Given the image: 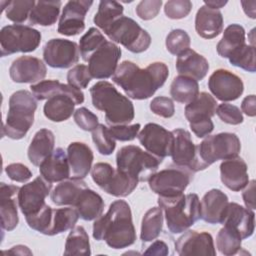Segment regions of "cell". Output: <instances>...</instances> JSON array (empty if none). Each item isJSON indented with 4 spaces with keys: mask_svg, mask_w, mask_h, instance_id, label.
Here are the masks:
<instances>
[{
    "mask_svg": "<svg viewBox=\"0 0 256 256\" xmlns=\"http://www.w3.org/2000/svg\"><path fill=\"white\" fill-rule=\"evenodd\" d=\"M169 70L163 62H153L141 69L131 61H123L116 69L112 80L128 97L134 100L148 99L164 85Z\"/></svg>",
    "mask_w": 256,
    "mask_h": 256,
    "instance_id": "6da1fadb",
    "label": "cell"
},
{
    "mask_svg": "<svg viewBox=\"0 0 256 256\" xmlns=\"http://www.w3.org/2000/svg\"><path fill=\"white\" fill-rule=\"evenodd\" d=\"M93 238L97 241L104 240L113 249H122L134 244L136 231L131 209L126 201H114L105 215L95 219Z\"/></svg>",
    "mask_w": 256,
    "mask_h": 256,
    "instance_id": "7a4b0ae2",
    "label": "cell"
},
{
    "mask_svg": "<svg viewBox=\"0 0 256 256\" xmlns=\"http://www.w3.org/2000/svg\"><path fill=\"white\" fill-rule=\"evenodd\" d=\"M94 108L105 112L106 123L110 126L126 125L132 122L135 116L131 100L122 95L107 81H99L90 88Z\"/></svg>",
    "mask_w": 256,
    "mask_h": 256,
    "instance_id": "3957f363",
    "label": "cell"
},
{
    "mask_svg": "<svg viewBox=\"0 0 256 256\" xmlns=\"http://www.w3.org/2000/svg\"><path fill=\"white\" fill-rule=\"evenodd\" d=\"M158 205L164 211L168 230L172 234L185 232L200 219V201L195 193L176 197H158Z\"/></svg>",
    "mask_w": 256,
    "mask_h": 256,
    "instance_id": "277c9868",
    "label": "cell"
},
{
    "mask_svg": "<svg viewBox=\"0 0 256 256\" xmlns=\"http://www.w3.org/2000/svg\"><path fill=\"white\" fill-rule=\"evenodd\" d=\"M37 99L27 90H18L9 98V108L2 134L13 140L22 139L34 122Z\"/></svg>",
    "mask_w": 256,
    "mask_h": 256,
    "instance_id": "5b68a950",
    "label": "cell"
},
{
    "mask_svg": "<svg viewBox=\"0 0 256 256\" xmlns=\"http://www.w3.org/2000/svg\"><path fill=\"white\" fill-rule=\"evenodd\" d=\"M162 160L135 145L122 147L116 155L117 169L138 182L148 181L157 172Z\"/></svg>",
    "mask_w": 256,
    "mask_h": 256,
    "instance_id": "8992f818",
    "label": "cell"
},
{
    "mask_svg": "<svg viewBox=\"0 0 256 256\" xmlns=\"http://www.w3.org/2000/svg\"><path fill=\"white\" fill-rule=\"evenodd\" d=\"M241 150V143L234 133L222 132L208 135L197 145V157L200 170H204L218 160L237 157Z\"/></svg>",
    "mask_w": 256,
    "mask_h": 256,
    "instance_id": "52a82bcc",
    "label": "cell"
},
{
    "mask_svg": "<svg viewBox=\"0 0 256 256\" xmlns=\"http://www.w3.org/2000/svg\"><path fill=\"white\" fill-rule=\"evenodd\" d=\"M104 33L114 42L124 46L132 53H142L151 44V36L135 20L122 15L117 18Z\"/></svg>",
    "mask_w": 256,
    "mask_h": 256,
    "instance_id": "ba28073f",
    "label": "cell"
},
{
    "mask_svg": "<svg viewBox=\"0 0 256 256\" xmlns=\"http://www.w3.org/2000/svg\"><path fill=\"white\" fill-rule=\"evenodd\" d=\"M41 42V33L29 26L14 24L4 26L0 31L1 56L35 51Z\"/></svg>",
    "mask_w": 256,
    "mask_h": 256,
    "instance_id": "9c48e42d",
    "label": "cell"
},
{
    "mask_svg": "<svg viewBox=\"0 0 256 256\" xmlns=\"http://www.w3.org/2000/svg\"><path fill=\"white\" fill-rule=\"evenodd\" d=\"M91 177L104 192L114 197H126L138 185L136 179L104 162L96 163L93 166Z\"/></svg>",
    "mask_w": 256,
    "mask_h": 256,
    "instance_id": "30bf717a",
    "label": "cell"
},
{
    "mask_svg": "<svg viewBox=\"0 0 256 256\" xmlns=\"http://www.w3.org/2000/svg\"><path fill=\"white\" fill-rule=\"evenodd\" d=\"M217 102L215 98L207 93L201 92L185 107V117L189 122L192 132L198 138L208 136L214 129L211 118L215 115Z\"/></svg>",
    "mask_w": 256,
    "mask_h": 256,
    "instance_id": "8fae6325",
    "label": "cell"
},
{
    "mask_svg": "<svg viewBox=\"0 0 256 256\" xmlns=\"http://www.w3.org/2000/svg\"><path fill=\"white\" fill-rule=\"evenodd\" d=\"M190 181V171L178 166L156 172L148 180L149 188L160 197H176L183 194Z\"/></svg>",
    "mask_w": 256,
    "mask_h": 256,
    "instance_id": "7c38bea8",
    "label": "cell"
},
{
    "mask_svg": "<svg viewBox=\"0 0 256 256\" xmlns=\"http://www.w3.org/2000/svg\"><path fill=\"white\" fill-rule=\"evenodd\" d=\"M51 188L52 183L46 181L42 176H38L32 182L20 187L18 205L25 218L37 214L45 207V199L51 192Z\"/></svg>",
    "mask_w": 256,
    "mask_h": 256,
    "instance_id": "4fadbf2b",
    "label": "cell"
},
{
    "mask_svg": "<svg viewBox=\"0 0 256 256\" xmlns=\"http://www.w3.org/2000/svg\"><path fill=\"white\" fill-rule=\"evenodd\" d=\"M79 46L68 39L53 38L43 48V59L52 68L65 69L72 67L79 61Z\"/></svg>",
    "mask_w": 256,
    "mask_h": 256,
    "instance_id": "5bb4252c",
    "label": "cell"
},
{
    "mask_svg": "<svg viewBox=\"0 0 256 256\" xmlns=\"http://www.w3.org/2000/svg\"><path fill=\"white\" fill-rule=\"evenodd\" d=\"M121 53L120 47L114 42H104L91 54L87 61L92 78L107 79L112 77L117 69Z\"/></svg>",
    "mask_w": 256,
    "mask_h": 256,
    "instance_id": "9a60e30c",
    "label": "cell"
},
{
    "mask_svg": "<svg viewBox=\"0 0 256 256\" xmlns=\"http://www.w3.org/2000/svg\"><path fill=\"white\" fill-rule=\"evenodd\" d=\"M139 142L151 154L161 159L170 156L172 152L174 136L163 126L156 123H148L137 135Z\"/></svg>",
    "mask_w": 256,
    "mask_h": 256,
    "instance_id": "2e32d148",
    "label": "cell"
},
{
    "mask_svg": "<svg viewBox=\"0 0 256 256\" xmlns=\"http://www.w3.org/2000/svg\"><path fill=\"white\" fill-rule=\"evenodd\" d=\"M208 88L220 101H234L243 91L244 84L240 77L226 69H217L209 77Z\"/></svg>",
    "mask_w": 256,
    "mask_h": 256,
    "instance_id": "e0dca14e",
    "label": "cell"
},
{
    "mask_svg": "<svg viewBox=\"0 0 256 256\" xmlns=\"http://www.w3.org/2000/svg\"><path fill=\"white\" fill-rule=\"evenodd\" d=\"M93 1L71 0L62 11L58 24V33L65 36H75L85 29V16L92 6Z\"/></svg>",
    "mask_w": 256,
    "mask_h": 256,
    "instance_id": "ac0fdd59",
    "label": "cell"
},
{
    "mask_svg": "<svg viewBox=\"0 0 256 256\" xmlns=\"http://www.w3.org/2000/svg\"><path fill=\"white\" fill-rule=\"evenodd\" d=\"M174 142L171 152L173 163L178 167L186 168L189 171H200L197 157V146L193 143L188 131L178 128L172 131Z\"/></svg>",
    "mask_w": 256,
    "mask_h": 256,
    "instance_id": "d6986e66",
    "label": "cell"
},
{
    "mask_svg": "<svg viewBox=\"0 0 256 256\" xmlns=\"http://www.w3.org/2000/svg\"><path fill=\"white\" fill-rule=\"evenodd\" d=\"M175 250L180 256L216 255L213 238L208 232L188 230L175 242Z\"/></svg>",
    "mask_w": 256,
    "mask_h": 256,
    "instance_id": "ffe728a7",
    "label": "cell"
},
{
    "mask_svg": "<svg viewBox=\"0 0 256 256\" xmlns=\"http://www.w3.org/2000/svg\"><path fill=\"white\" fill-rule=\"evenodd\" d=\"M46 73L44 62L33 56H20L9 68L10 78L16 83H38L45 78Z\"/></svg>",
    "mask_w": 256,
    "mask_h": 256,
    "instance_id": "44dd1931",
    "label": "cell"
},
{
    "mask_svg": "<svg viewBox=\"0 0 256 256\" xmlns=\"http://www.w3.org/2000/svg\"><path fill=\"white\" fill-rule=\"evenodd\" d=\"M223 225L235 229L242 240L251 237L255 229V213L238 203L229 202L222 220Z\"/></svg>",
    "mask_w": 256,
    "mask_h": 256,
    "instance_id": "7402d4cb",
    "label": "cell"
},
{
    "mask_svg": "<svg viewBox=\"0 0 256 256\" xmlns=\"http://www.w3.org/2000/svg\"><path fill=\"white\" fill-rule=\"evenodd\" d=\"M20 187L5 183L0 184V216L3 230L12 231L19 222L18 193Z\"/></svg>",
    "mask_w": 256,
    "mask_h": 256,
    "instance_id": "603a6c76",
    "label": "cell"
},
{
    "mask_svg": "<svg viewBox=\"0 0 256 256\" xmlns=\"http://www.w3.org/2000/svg\"><path fill=\"white\" fill-rule=\"evenodd\" d=\"M247 164L241 157L223 160L220 164V178L222 183L230 190L238 192L249 182Z\"/></svg>",
    "mask_w": 256,
    "mask_h": 256,
    "instance_id": "cb8c5ba5",
    "label": "cell"
},
{
    "mask_svg": "<svg viewBox=\"0 0 256 256\" xmlns=\"http://www.w3.org/2000/svg\"><path fill=\"white\" fill-rule=\"evenodd\" d=\"M228 197L220 189H211L200 202V219L209 224H221L228 205Z\"/></svg>",
    "mask_w": 256,
    "mask_h": 256,
    "instance_id": "d4e9b609",
    "label": "cell"
},
{
    "mask_svg": "<svg viewBox=\"0 0 256 256\" xmlns=\"http://www.w3.org/2000/svg\"><path fill=\"white\" fill-rule=\"evenodd\" d=\"M67 157L72 179H84L91 170L93 152L83 142H72L67 148Z\"/></svg>",
    "mask_w": 256,
    "mask_h": 256,
    "instance_id": "484cf974",
    "label": "cell"
},
{
    "mask_svg": "<svg viewBox=\"0 0 256 256\" xmlns=\"http://www.w3.org/2000/svg\"><path fill=\"white\" fill-rule=\"evenodd\" d=\"M40 175L48 182H61L70 177V167L66 152L62 148H56L40 164Z\"/></svg>",
    "mask_w": 256,
    "mask_h": 256,
    "instance_id": "4316f807",
    "label": "cell"
},
{
    "mask_svg": "<svg viewBox=\"0 0 256 256\" xmlns=\"http://www.w3.org/2000/svg\"><path fill=\"white\" fill-rule=\"evenodd\" d=\"M195 30L200 37L205 39L217 37L223 30L222 13L206 5L201 6L196 13Z\"/></svg>",
    "mask_w": 256,
    "mask_h": 256,
    "instance_id": "83f0119b",
    "label": "cell"
},
{
    "mask_svg": "<svg viewBox=\"0 0 256 256\" xmlns=\"http://www.w3.org/2000/svg\"><path fill=\"white\" fill-rule=\"evenodd\" d=\"M31 92L37 100L49 99L57 94H68L76 102V104H82L84 102V93L69 84H63L58 80H42L36 84L30 86Z\"/></svg>",
    "mask_w": 256,
    "mask_h": 256,
    "instance_id": "f1b7e54d",
    "label": "cell"
},
{
    "mask_svg": "<svg viewBox=\"0 0 256 256\" xmlns=\"http://www.w3.org/2000/svg\"><path fill=\"white\" fill-rule=\"evenodd\" d=\"M176 69L179 75L188 76L199 81L207 75L209 63L204 56L192 49H188L177 56Z\"/></svg>",
    "mask_w": 256,
    "mask_h": 256,
    "instance_id": "f546056e",
    "label": "cell"
},
{
    "mask_svg": "<svg viewBox=\"0 0 256 256\" xmlns=\"http://www.w3.org/2000/svg\"><path fill=\"white\" fill-rule=\"evenodd\" d=\"M74 207L81 219L91 221L102 215L104 210V201L98 193L86 187L80 192L74 203Z\"/></svg>",
    "mask_w": 256,
    "mask_h": 256,
    "instance_id": "4dcf8cb0",
    "label": "cell"
},
{
    "mask_svg": "<svg viewBox=\"0 0 256 256\" xmlns=\"http://www.w3.org/2000/svg\"><path fill=\"white\" fill-rule=\"evenodd\" d=\"M55 136L49 129L43 128L37 131L28 147V158L34 166L40 164L54 151Z\"/></svg>",
    "mask_w": 256,
    "mask_h": 256,
    "instance_id": "1f68e13d",
    "label": "cell"
},
{
    "mask_svg": "<svg viewBox=\"0 0 256 256\" xmlns=\"http://www.w3.org/2000/svg\"><path fill=\"white\" fill-rule=\"evenodd\" d=\"M76 102L68 94H57L47 99L43 107L46 118L53 122H62L69 119L74 114Z\"/></svg>",
    "mask_w": 256,
    "mask_h": 256,
    "instance_id": "d6a6232c",
    "label": "cell"
},
{
    "mask_svg": "<svg viewBox=\"0 0 256 256\" xmlns=\"http://www.w3.org/2000/svg\"><path fill=\"white\" fill-rule=\"evenodd\" d=\"M87 185L83 179H70L61 181L50 194L51 201L57 206H74L80 192Z\"/></svg>",
    "mask_w": 256,
    "mask_h": 256,
    "instance_id": "836d02e7",
    "label": "cell"
},
{
    "mask_svg": "<svg viewBox=\"0 0 256 256\" xmlns=\"http://www.w3.org/2000/svg\"><path fill=\"white\" fill-rule=\"evenodd\" d=\"M61 1H37L33 7L28 23L29 25H41L51 26L53 25L59 16Z\"/></svg>",
    "mask_w": 256,
    "mask_h": 256,
    "instance_id": "e575fe53",
    "label": "cell"
},
{
    "mask_svg": "<svg viewBox=\"0 0 256 256\" xmlns=\"http://www.w3.org/2000/svg\"><path fill=\"white\" fill-rule=\"evenodd\" d=\"M244 44H246L244 28L239 24H231L226 27L221 40L216 46L217 53L223 58H228Z\"/></svg>",
    "mask_w": 256,
    "mask_h": 256,
    "instance_id": "d590c367",
    "label": "cell"
},
{
    "mask_svg": "<svg viewBox=\"0 0 256 256\" xmlns=\"http://www.w3.org/2000/svg\"><path fill=\"white\" fill-rule=\"evenodd\" d=\"M198 94L199 85L198 81L195 79L184 75H178L173 79L170 87V95L176 102L188 104L192 102Z\"/></svg>",
    "mask_w": 256,
    "mask_h": 256,
    "instance_id": "8d00e7d4",
    "label": "cell"
},
{
    "mask_svg": "<svg viewBox=\"0 0 256 256\" xmlns=\"http://www.w3.org/2000/svg\"><path fill=\"white\" fill-rule=\"evenodd\" d=\"M79 219L76 209L71 207L53 209L50 226L47 232L48 236H54L72 229Z\"/></svg>",
    "mask_w": 256,
    "mask_h": 256,
    "instance_id": "74e56055",
    "label": "cell"
},
{
    "mask_svg": "<svg viewBox=\"0 0 256 256\" xmlns=\"http://www.w3.org/2000/svg\"><path fill=\"white\" fill-rule=\"evenodd\" d=\"M163 227V214L160 207L150 208L143 216L141 223L140 239L143 242L155 240L161 233Z\"/></svg>",
    "mask_w": 256,
    "mask_h": 256,
    "instance_id": "f35d334b",
    "label": "cell"
},
{
    "mask_svg": "<svg viewBox=\"0 0 256 256\" xmlns=\"http://www.w3.org/2000/svg\"><path fill=\"white\" fill-rule=\"evenodd\" d=\"M90 254V242L86 230L82 226H74L66 238L64 255L88 256Z\"/></svg>",
    "mask_w": 256,
    "mask_h": 256,
    "instance_id": "ab89813d",
    "label": "cell"
},
{
    "mask_svg": "<svg viewBox=\"0 0 256 256\" xmlns=\"http://www.w3.org/2000/svg\"><path fill=\"white\" fill-rule=\"evenodd\" d=\"M242 238L233 228L223 225L216 237V246L218 251L225 256H232L241 250Z\"/></svg>",
    "mask_w": 256,
    "mask_h": 256,
    "instance_id": "60d3db41",
    "label": "cell"
},
{
    "mask_svg": "<svg viewBox=\"0 0 256 256\" xmlns=\"http://www.w3.org/2000/svg\"><path fill=\"white\" fill-rule=\"evenodd\" d=\"M123 6L116 1H100L98 11L94 16V23L103 32L119 17L123 15Z\"/></svg>",
    "mask_w": 256,
    "mask_h": 256,
    "instance_id": "b9f144b4",
    "label": "cell"
},
{
    "mask_svg": "<svg viewBox=\"0 0 256 256\" xmlns=\"http://www.w3.org/2000/svg\"><path fill=\"white\" fill-rule=\"evenodd\" d=\"M255 46L244 44L237 50H235L229 57V62L236 67L242 68L248 72H255L256 70V61H255Z\"/></svg>",
    "mask_w": 256,
    "mask_h": 256,
    "instance_id": "7bdbcfd3",
    "label": "cell"
},
{
    "mask_svg": "<svg viewBox=\"0 0 256 256\" xmlns=\"http://www.w3.org/2000/svg\"><path fill=\"white\" fill-rule=\"evenodd\" d=\"M34 0H14L9 1L5 8V14L7 19L15 24L21 25L25 21H28L30 13L35 6Z\"/></svg>",
    "mask_w": 256,
    "mask_h": 256,
    "instance_id": "ee69618b",
    "label": "cell"
},
{
    "mask_svg": "<svg viewBox=\"0 0 256 256\" xmlns=\"http://www.w3.org/2000/svg\"><path fill=\"white\" fill-rule=\"evenodd\" d=\"M106 41V38L98 29L90 28L79 41V51L82 59L87 62L91 54Z\"/></svg>",
    "mask_w": 256,
    "mask_h": 256,
    "instance_id": "f6af8a7d",
    "label": "cell"
},
{
    "mask_svg": "<svg viewBox=\"0 0 256 256\" xmlns=\"http://www.w3.org/2000/svg\"><path fill=\"white\" fill-rule=\"evenodd\" d=\"M191 40L188 33L182 29H173L166 37L165 45L169 53L179 56L184 51L190 49Z\"/></svg>",
    "mask_w": 256,
    "mask_h": 256,
    "instance_id": "bcb514c9",
    "label": "cell"
},
{
    "mask_svg": "<svg viewBox=\"0 0 256 256\" xmlns=\"http://www.w3.org/2000/svg\"><path fill=\"white\" fill-rule=\"evenodd\" d=\"M92 140L101 155H110L115 150V139L111 136L108 127L104 124H99L92 131Z\"/></svg>",
    "mask_w": 256,
    "mask_h": 256,
    "instance_id": "7dc6e473",
    "label": "cell"
},
{
    "mask_svg": "<svg viewBox=\"0 0 256 256\" xmlns=\"http://www.w3.org/2000/svg\"><path fill=\"white\" fill-rule=\"evenodd\" d=\"M91 79L92 76L89 72L88 66L84 64L75 65L67 73L68 84L80 90L86 88L90 83Z\"/></svg>",
    "mask_w": 256,
    "mask_h": 256,
    "instance_id": "c3c4849f",
    "label": "cell"
},
{
    "mask_svg": "<svg viewBox=\"0 0 256 256\" xmlns=\"http://www.w3.org/2000/svg\"><path fill=\"white\" fill-rule=\"evenodd\" d=\"M215 113L221 121L230 125H238L243 122L241 110L237 106L229 103L223 102L222 104L217 105Z\"/></svg>",
    "mask_w": 256,
    "mask_h": 256,
    "instance_id": "681fc988",
    "label": "cell"
},
{
    "mask_svg": "<svg viewBox=\"0 0 256 256\" xmlns=\"http://www.w3.org/2000/svg\"><path fill=\"white\" fill-rule=\"evenodd\" d=\"M192 9V2L189 0H170L164 5L165 15L170 19L185 18Z\"/></svg>",
    "mask_w": 256,
    "mask_h": 256,
    "instance_id": "f907efd6",
    "label": "cell"
},
{
    "mask_svg": "<svg viewBox=\"0 0 256 256\" xmlns=\"http://www.w3.org/2000/svg\"><path fill=\"white\" fill-rule=\"evenodd\" d=\"M73 117L75 123L84 131H93L99 125L98 117L85 107L75 110Z\"/></svg>",
    "mask_w": 256,
    "mask_h": 256,
    "instance_id": "816d5d0a",
    "label": "cell"
},
{
    "mask_svg": "<svg viewBox=\"0 0 256 256\" xmlns=\"http://www.w3.org/2000/svg\"><path fill=\"white\" fill-rule=\"evenodd\" d=\"M140 124H126V125H114L110 126L109 132L115 140L119 141H132L135 139L140 130Z\"/></svg>",
    "mask_w": 256,
    "mask_h": 256,
    "instance_id": "f5cc1de1",
    "label": "cell"
},
{
    "mask_svg": "<svg viewBox=\"0 0 256 256\" xmlns=\"http://www.w3.org/2000/svg\"><path fill=\"white\" fill-rule=\"evenodd\" d=\"M150 110L160 117L170 118L175 113V106L170 98L158 96L150 102Z\"/></svg>",
    "mask_w": 256,
    "mask_h": 256,
    "instance_id": "db71d44e",
    "label": "cell"
},
{
    "mask_svg": "<svg viewBox=\"0 0 256 256\" xmlns=\"http://www.w3.org/2000/svg\"><path fill=\"white\" fill-rule=\"evenodd\" d=\"M161 6V0H142L136 6L135 12L142 20H151L158 15Z\"/></svg>",
    "mask_w": 256,
    "mask_h": 256,
    "instance_id": "11a10c76",
    "label": "cell"
},
{
    "mask_svg": "<svg viewBox=\"0 0 256 256\" xmlns=\"http://www.w3.org/2000/svg\"><path fill=\"white\" fill-rule=\"evenodd\" d=\"M5 172L12 181L24 183L32 177L30 169L22 163H11L5 167Z\"/></svg>",
    "mask_w": 256,
    "mask_h": 256,
    "instance_id": "9f6ffc18",
    "label": "cell"
},
{
    "mask_svg": "<svg viewBox=\"0 0 256 256\" xmlns=\"http://www.w3.org/2000/svg\"><path fill=\"white\" fill-rule=\"evenodd\" d=\"M242 198L247 208L251 210L255 209V180L248 182L245 190L242 193Z\"/></svg>",
    "mask_w": 256,
    "mask_h": 256,
    "instance_id": "6f0895ef",
    "label": "cell"
},
{
    "mask_svg": "<svg viewBox=\"0 0 256 256\" xmlns=\"http://www.w3.org/2000/svg\"><path fill=\"white\" fill-rule=\"evenodd\" d=\"M169 253L168 246L165 242L161 240H156L154 241L148 248L147 250L144 251V254L146 255H158V256H165Z\"/></svg>",
    "mask_w": 256,
    "mask_h": 256,
    "instance_id": "680465c9",
    "label": "cell"
},
{
    "mask_svg": "<svg viewBox=\"0 0 256 256\" xmlns=\"http://www.w3.org/2000/svg\"><path fill=\"white\" fill-rule=\"evenodd\" d=\"M255 95H249L246 96L242 103H241V112H244L249 117H254L256 115V108H255Z\"/></svg>",
    "mask_w": 256,
    "mask_h": 256,
    "instance_id": "91938a15",
    "label": "cell"
},
{
    "mask_svg": "<svg viewBox=\"0 0 256 256\" xmlns=\"http://www.w3.org/2000/svg\"><path fill=\"white\" fill-rule=\"evenodd\" d=\"M242 4V7H243V10L245 12V14L252 18V19H255V5H256V2L255 1H242L241 2Z\"/></svg>",
    "mask_w": 256,
    "mask_h": 256,
    "instance_id": "94428289",
    "label": "cell"
},
{
    "mask_svg": "<svg viewBox=\"0 0 256 256\" xmlns=\"http://www.w3.org/2000/svg\"><path fill=\"white\" fill-rule=\"evenodd\" d=\"M3 253H12V254H19V255H32V252L28 249V247L24 245H17L13 246L9 251H3Z\"/></svg>",
    "mask_w": 256,
    "mask_h": 256,
    "instance_id": "6125c7cd",
    "label": "cell"
},
{
    "mask_svg": "<svg viewBox=\"0 0 256 256\" xmlns=\"http://www.w3.org/2000/svg\"><path fill=\"white\" fill-rule=\"evenodd\" d=\"M204 4L211 8V9H215V10H219L220 8L224 7L226 4H227V1H222V0H205L204 1Z\"/></svg>",
    "mask_w": 256,
    "mask_h": 256,
    "instance_id": "be15d7a7",
    "label": "cell"
}]
</instances>
